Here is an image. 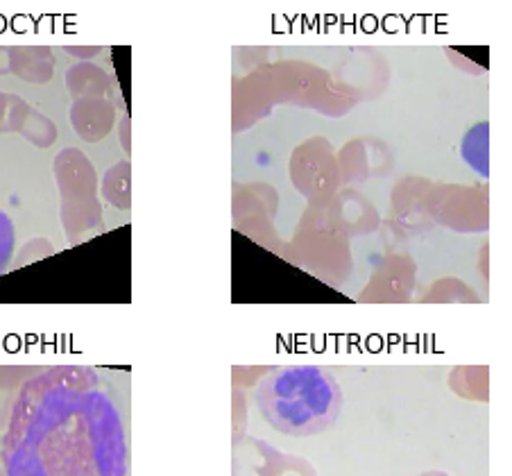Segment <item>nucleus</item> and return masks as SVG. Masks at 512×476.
Returning <instances> with one entry per match:
<instances>
[{
	"label": "nucleus",
	"instance_id": "20e7f679",
	"mask_svg": "<svg viewBox=\"0 0 512 476\" xmlns=\"http://www.w3.org/2000/svg\"><path fill=\"white\" fill-rule=\"evenodd\" d=\"M14 252V225L5 211H0V275H3L7 263Z\"/></svg>",
	"mask_w": 512,
	"mask_h": 476
},
{
	"label": "nucleus",
	"instance_id": "f03ea898",
	"mask_svg": "<svg viewBox=\"0 0 512 476\" xmlns=\"http://www.w3.org/2000/svg\"><path fill=\"white\" fill-rule=\"evenodd\" d=\"M256 404L272 429L286 436H315L331 429L343 408L334 374L315 365L272 370L256 388Z\"/></svg>",
	"mask_w": 512,
	"mask_h": 476
},
{
	"label": "nucleus",
	"instance_id": "7ed1b4c3",
	"mask_svg": "<svg viewBox=\"0 0 512 476\" xmlns=\"http://www.w3.org/2000/svg\"><path fill=\"white\" fill-rule=\"evenodd\" d=\"M488 123H481L467 132L463 141V157L469 166H474L481 175H488Z\"/></svg>",
	"mask_w": 512,
	"mask_h": 476
},
{
	"label": "nucleus",
	"instance_id": "f257e3e1",
	"mask_svg": "<svg viewBox=\"0 0 512 476\" xmlns=\"http://www.w3.org/2000/svg\"><path fill=\"white\" fill-rule=\"evenodd\" d=\"M48 372L16 404L3 442L7 476H125L121 418L100 390L64 384Z\"/></svg>",
	"mask_w": 512,
	"mask_h": 476
}]
</instances>
